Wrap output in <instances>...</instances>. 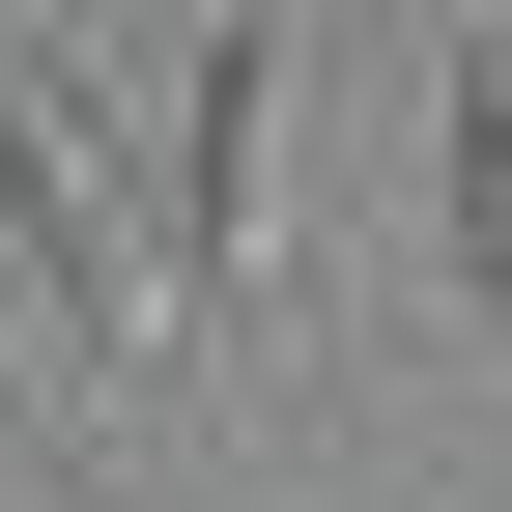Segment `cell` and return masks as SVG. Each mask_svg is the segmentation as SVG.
Here are the masks:
<instances>
[{"label": "cell", "mask_w": 512, "mask_h": 512, "mask_svg": "<svg viewBox=\"0 0 512 512\" xmlns=\"http://www.w3.org/2000/svg\"><path fill=\"white\" fill-rule=\"evenodd\" d=\"M285 143H313V29H200V86H171V342H285V285H313Z\"/></svg>", "instance_id": "7a4b0ae2"}, {"label": "cell", "mask_w": 512, "mask_h": 512, "mask_svg": "<svg viewBox=\"0 0 512 512\" xmlns=\"http://www.w3.org/2000/svg\"><path fill=\"white\" fill-rule=\"evenodd\" d=\"M427 285L512 342V29H456V86H427Z\"/></svg>", "instance_id": "3957f363"}, {"label": "cell", "mask_w": 512, "mask_h": 512, "mask_svg": "<svg viewBox=\"0 0 512 512\" xmlns=\"http://www.w3.org/2000/svg\"><path fill=\"white\" fill-rule=\"evenodd\" d=\"M0 256L57 285L86 370H171V228H143V171H114V114H86L57 29H0Z\"/></svg>", "instance_id": "6da1fadb"}]
</instances>
